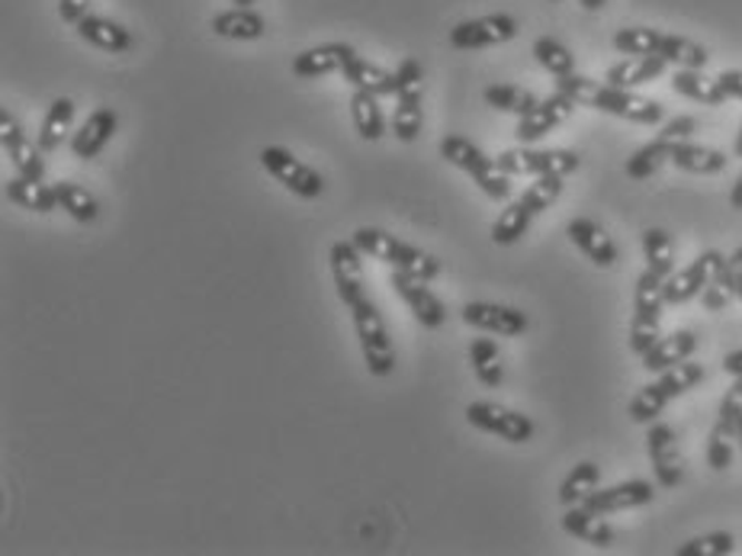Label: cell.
<instances>
[{"mask_svg": "<svg viewBox=\"0 0 742 556\" xmlns=\"http://www.w3.org/2000/svg\"><path fill=\"white\" fill-rule=\"evenodd\" d=\"M557 91H562L566 97H572L579 107H588V110H601V113H611L618 120H627V123L637 125H659L665 110L662 103H655L650 97L637 91H627V88H614L608 81H591L586 74H566V78H557Z\"/></svg>", "mask_w": 742, "mask_h": 556, "instance_id": "obj_1", "label": "cell"}, {"mask_svg": "<svg viewBox=\"0 0 742 556\" xmlns=\"http://www.w3.org/2000/svg\"><path fill=\"white\" fill-rule=\"evenodd\" d=\"M350 239H354V245L360 247L367 257L389 264L393 271H405V274H415V277L421 280L440 277V261H437L434 254L421 251V247L408 245V242L396 239V235H389V232H383V229L360 225Z\"/></svg>", "mask_w": 742, "mask_h": 556, "instance_id": "obj_2", "label": "cell"}, {"mask_svg": "<svg viewBox=\"0 0 742 556\" xmlns=\"http://www.w3.org/2000/svg\"><path fill=\"white\" fill-rule=\"evenodd\" d=\"M440 158L454 168L466 171L479 190L489 196V200H508L511 196V174H505L498 168V161L489 158L476 142H469L466 135H444L440 145H437Z\"/></svg>", "mask_w": 742, "mask_h": 556, "instance_id": "obj_3", "label": "cell"}, {"mask_svg": "<svg viewBox=\"0 0 742 556\" xmlns=\"http://www.w3.org/2000/svg\"><path fill=\"white\" fill-rule=\"evenodd\" d=\"M665 280L652 274L650 267L637 277V290H633V322H630V351L637 357H643L659 335L662 325V310H665Z\"/></svg>", "mask_w": 742, "mask_h": 556, "instance_id": "obj_4", "label": "cell"}, {"mask_svg": "<svg viewBox=\"0 0 742 556\" xmlns=\"http://www.w3.org/2000/svg\"><path fill=\"white\" fill-rule=\"evenodd\" d=\"M350 315H354V332H357V341H360V354H364L367 371L373 376H379V380L389 376V373L396 371V347H393L389 328L383 322V312L364 296L357 306H350Z\"/></svg>", "mask_w": 742, "mask_h": 556, "instance_id": "obj_5", "label": "cell"}, {"mask_svg": "<svg viewBox=\"0 0 742 556\" xmlns=\"http://www.w3.org/2000/svg\"><path fill=\"white\" fill-rule=\"evenodd\" d=\"M498 168L511 178H543V174H559V178H569L579 171L582 158L569 149H508L495 158Z\"/></svg>", "mask_w": 742, "mask_h": 556, "instance_id": "obj_6", "label": "cell"}, {"mask_svg": "<svg viewBox=\"0 0 742 556\" xmlns=\"http://www.w3.org/2000/svg\"><path fill=\"white\" fill-rule=\"evenodd\" d=\"M698 123L691 117H675L659 129V135L647 142L643 149H637L633 155L627 158V178L633 181H647L652 178L665 161H672V152L679 149L681 142H688L694 135Z\"/></svg>", "mask_w": 742, "mask_h": 556, "instance_id": "obj_7", "label": "cell"}, {"mask_svg": "<svg viewBox=\"0 0 742 556\" xmlns=\"http://www.w3.org/2000/svg\"><path fill=\"white\" fill-rule=\"evenodd\" d=\"M261 168L283 184L289 193H296V196H303V200H318L322 193H325V178L309 168L306 161H299V158L293 155L289 149H279V145H267V149H261Z\"/></svg>", "mask_w": 742, "mask_h": 556, "instance_id": "obj_8", "label": "cell"}, {"mask_svg": "<svg viewBox=\"0 0 742 556\" xmlns=\"http://www.w3.org/2000/svg\"><path fill=\"white\" fill-rule=\"evenodd\" d=\"M466 422L479 432L498 434L508 444H527L537 432V425L527 415L515 412V408H505L498 402H469L466 405Z\"/></svg>", "mask_w": 742, "mask_h": 556, "instance_id": "obj_9", "label": "cell"}, {"mask_svg": "<svg viewBox=\"0 0 742 556\" xmlns=\"http://www.w3.org/2000/svg\"><path fill=\"white\" fill-rule=\"evenodd\" d=\"M723 264H726V257L720 251H713V247L704 251V254H698L688 267H681L672 277H665V303L669 306H684V303L698 300L704 293V286L720 274Z\"/></svg>", "mask_w": 742, "mask_h": 556, "instance_id": "obj_10", "label": "cell"}, {"mask_svg": "<svg viewBox=\"0 0 742 556\" xmlns=\"http://www.w3.org/2000/svg\"><path fill=\"white\" fill-rule=\"evenodd\" d=\"M332 277H335V290L338 300L350 310L367 296V280H364V251L354 245V239H340L332 245Z\"/></svg>", "mask_w": 742, "mask_h": 556, "instance_id": "obj_11", "label": "cell"}, {"mask_svg": "<svg viewBox=\"0 0 742 556\" xmlns=\"http://www.w3.org/2000/svg\"><path fill=\"white\" fill-rule=\"evenodd\" d=\"M518 36V20L511 13H489L479 20H464L450 30V46L460 52L486 49V46H501Z\"/></svg>", "mask_w": 742, "mask_h": 556, "instance_id": "obj_12", "label": "cell"}, {"mask_svg": "<svg viewBox=\"0 0 742 556\" xmlns=\"http://www.w3.org/2000/svg\"><path fill=\"white\" fill-rule=\"evenodd\" d=\"M647 451H650L652 473L662 489H675L684 479V461H681L679 434L665 422H652L647 434Z\"/></svg>", "mask_w": 742, "mask_h": 556, "instance_id": "obj_13", "label": "cell"}, {"mask_svg": "<svg viewBox=\"0 0 742 556\" xmlns=\"http://www.w3.org/2000/svg\"><path fill=\"white\" fill-rule=\"evenodd\" d=\"M431 280L405 274V271H393L389 286L403 296V303L411 310V315L425 325V328H440L447 322V306L440 303V296L428 286Z\"/></svg>", "mask_w": 742, "mask_h": 556, "instance_id": "obj_14", "label": "cell"}, {"mask_svg": "<svg viewBox=\"0 0 742 556\" xmlns=\"http://www.w3.org/2000/svg\"><path fill=\"white\" fill-rule=\"evenodd\" d=\"M0 149H3V155L10 158L17 174L32 178V181L45 178V161H42L39 142L27 139V132L10 117V110H0Z\"/></svg>", "mask_w": 742, "mask_h": 556, "instance_id": "obj_15", "label": "cell"}, {"mask_svg": "<svg viewBox=\"0 0 742 556\" xmlns=\"http://www.w3.org/2000/svg\"><path fill=\"white\" fill-rule=\"evenodd\" d=\"M576 100L572 97H566L562 91L550 93L547 100H540L530 113H525L521 120H518V129H515V135H518V142L521 145H533V142H540L543 135H550L553 129L566 123L572 113H576Z\"/></svg>", "mask_w": 742, "mask_h": 556, "instance_id": "obj_16", "label": "cell"}, {"mask_svg": "<svg viewBox=\"0 0 742 556\" xmlns=\"http://www.w3.org/2000/svg\"><path fill=\"white\" fill-rule=\"evenodd\" d=\"M469 328L486 332V335H501V338H518L530 328V319L515 306H501V303H466L460 310Z\"/></svg>", "mask_w": 742, "mask_h": 556, "instance_id": "obj_17", "label": "cell"}, {"mask_svg": "<svg viewBox=\"0 0 742 556\" xmlns=\"http://www.w3.org/2000/svg\"><path fill=\"white\" fill-rule=\"evenodd\" d=\"M655 498V486L647 483V479H627V483H618V486H608V489H594L588 495L586 508L598 512V515H618V512H630V508H643Z\"/></svg>", "mask_w": 742, "mask_h": 556, "instance_id": "obj_18", "label": "cell"}, {"mask_svg": "<svg viewBox=\"0 0 742 556\" xmlns=\"http://www.w3.org/2000/svg\"><path fill=\"white\" fill-rule=\"evenodd\" d=\"M116 129H120V113L113 107H96L91 117L84 120V125L71 135V152L81 161H91V158H96L110 145Z\"/></svg>", "mask_w": 742, "mask_h": 556, "instance_id": "obj_19", "label": "cell"}, {"mask_svg": "<svg viewBox=\"0 0 742 556\" xmlns=\"http://www.w3.org/2000/svg\"><path fill=\"white\" fill-rule=\"evenodd\" d=\"M566 235H569V242L579 247L594 267H614L618 264V245H614V239L594 219L576 216L566 225Z\"/></svg>", "mask_w": 742, "mask_h": 556, "instance_id": "obj_20", "label": "cell"}, {"mask_svg": "<svg viewBox=\"0 0 742 556\" xmlns=\"http://www.w3.org/2000/svg\"><path fill=\"white\" fill-rule=\"evenodd\" d=\"M357 52L354 46L347 42H328V46H315V49H306L293 59V74L296 78H325V74H335V71H344V64L350 62Z\"/></svg>", "mask_w": 742, "mask_h": 556, "instance_id": "obj_21", "label": "cell"}, {"mask_svg": "<svg viewBox=\"0 0 742 556\" xmlns=\"http://www.w3.org/2000/svg\"><path fill=\"white\" fill-rule=\"evenodd\" d=\"M604 518L608 515H598V512H591L586 505H569L566 515H562V530L579 537V540H586L591 547H598V550H608V547H614L618 534Z\"/></svg>", "mask_w": 742, "mask_h": 556, "instance_id": "obj_22", "label": "cell"}, {"mask_svg": "<svg viewBox=\"0 0 742 556\" xmlns=\"http://www.w3.org/2000/svg\"><path fill=\"white\" fill-rule=\"evenodd\" d=\"M74 30H78V36H81L88 46L100 49V52L123 55V52H129V49L135 46V36L125 30V27H120V23L106 20V17H93V13H88L84 20L74 23Z\"/></svg>", "mask_w": 742, "mask_h": 556, "instance_id": "obj_23", "label": "cell"}, {"mask_svg": "<svg viewBox=\"0 0 742 556\" xmlns=\"http://www.w3.org/2000/svg\"><path fill=\"white\" fill-rule=\"evenodd\" d=\"M213 32L218 39H232V42H257L267 36V20L251 10V7H232L213 17Z\"/></svg>", "mask_w": 742, "mask_h": 556, "instance_id": "obj_24", "label": "cell"}, {"mask_svg": "<svg viewBox=\"0 0 742 556\" xmlns=\"http://www.w3.org/2000/svg\"><path fill=\"white\" fill-rule=\"evenodd\" d=\"M665 68H669V62L662 55H630L623 62L611 64L608 74H604V81L614 84V88L633 91V88H643V84H652L655 78H662Z\"/></svg>", "mask_w": 742, "mask_h": 556, "instance_id": "obj_25", "label": "cell"}, {"mask_svg": "<svg viewBox=\"0 0 742 556\" xmlns=\"http://www.w3.org/2000/svg\"><path fill=\"white\" fill-rule=\"evenodd\" d=\"M3 196H7L13 206L30 210V213H42V216L52 213V210H59L55 186L42 184V181H32V178H23V174L10 178V181L3 184Z\"/></svg>", "mask_w": 742, "mask_h": 556, "instance_id": "obj_26", "label": "cell"}, {"mask_svg": "<svg viewBox=\"0 0 742 556\" xmlns=\"http://www.w3.org/2000/svg\"><path fill=\"white\" fill-rule=\"evenodd\" d=\"M698 351V338H694V332H672V335H665V338H659L652 344L650 351L643 354V367L650 373H662L669 371V367H675L681 361H688L691 354Z\"/></svg>", "mask_w": 742, "mask_h": 556, "instance_id": "obj_27", "label": "cell"}, {"mask_svg": "<svg viewBox=\"0 0 742 556\" xmlns=\"http://www.w3.org/2000/svg\"><path fill=\"white\" fill-rule=\"evenodd\" d=\"M344 81L354 84V91H367L373 97H393L396 93V74L379 68V64L367 62L360 55H354L350 62L344 64Z\"/></svg>", "mask_w": 742, "mask_h": 556, "instance_id": "obj_28", "label": "cell"}, {"mask_svg": "<svg viewBox=\"0 0 742 556\" xmlns=\"http://www.w3.org/2000/svg\"><path fill=\"white\" fill-rule=\"evenodd\" d=\"M71 123H74V100L71 97H55L52 107H49V113H45V120L39 125V135H35L39 149L42 152L62 149V142L68 139V132H71Z\"/></svg>", "mask_w": 742, "mask_h": 556, "instance_id": "obj_29", "label": "cell"}, {"mask_svg": "<svg viewBox=\"0 0 742 556\" xmlns=\"http://www.w3.org/2000/svg\"><path fill=\"white\" fill-rule=\"evenodd\" d=\"M672 91L681 93V97H688V100H698V103H704V107H723L730 97L726 91L720 88V81L716 78H704L698 68H679L675 71V78H672Z\"/></svg>", "mask_w": 742, "mask_h": 556, "instance_id": "obj_30", "label": "cell"}, {"mask_svg": "<svg viewBox=\"0 0 742 556\" xmlns=\"http://www.w3.org/2000/svg\"><path fill=\"white\" fill-rule=\"evenodd\" d=\"M672 164L684 171V174H720L726 171L730 158L720 149H708V145H694V142H681L672 152Z\"/></svg>", "mask_w": 742, "mask_h": 556, "instance_id": "obj_31", "label": "cell"}, {"mask_svg": "<svg viewBox=\"0 0 742 556\" xmlns=\"http://www.w3.org/2000/svg\"><path fill=\"white\" fill-rule=\"evenodd\" d=\"M659 55L675 68H698V71L708 68V62H711V52L701 42H694L688 36H672V32H662Z\"/></svg>", "mask_w": 742, "mask_h": 556, "instance_id": "obj_32", "label": "cell"}, {"mask_svg": "<svg viewBox=\"0 0 742 556\" xmlns=\"http://www.w3.org/2000/svg\"><path fill=\"white\" fill-rule=\"evenodd\" d=\"M350 117H354V125H357L360 139L379 142L386 135V120H383V110H379V97H373L367 91H354V97H350Z\"/></svg>", "mask_w": 742, "mask_h": 556, "instance_id": "obj_33", "label": "cell"}, {"mask_svg": "<svg viewBox=\"0 0 742 556\" xmlns=\"http://www.w3.org/2000/svg\"><path fill=\"white\" fill-rule=\"evenodd\" d=\"M598 483H601V466L591 464V461H582V464H576L569 469V476L562 479V486H559V502L569 508V505H582L588 495L598 489Z\"/></svg>", "mask_w": 742, "mask_h": 556, "instance_id": "obj_34", "label": "cell"}, {"mask_svg": "<svg viewBox=\"0 0 742 556\" xmlns=\"http://www.w3.org/2000/svg\"><path fill=\"white\" fill-rule=\"evenodd\" d=\"M482 97H486V103H489L492 110H498V113H511V117H518V120L540 103L537 93L527 91V88H518V84H489V88L482 91Z\"/></svg>", "mask_w": 742, "mask_h": 556, "instance_id": "obj_35", "label": "cell"}, {"mask_svg": "<svg viewBox=\"0 0 742 556\" xmlns=\"http://www.w3.org/2000/svg\"><path fill=\"white\" fill-rule=\"evenodd\" d=\"M643 254H647V267L659 277H672L675 274V242L665 229H647L643 232Z\"/></svg>", "mask_w": 742, "mask_h": 556, "instance_id": "obj_36", "label": "cell"}, {"mask_svg": "<svg viewBox=\"0 0 742 556\" xmlns=\"http://www.w3.org/2000/svg\"><path fill=\"white\" fill-rule=\"evenodd\" d=\"M469 364H472V373L479 376L482 386H501L505 380V367H501V357H498V344L492 338H476L469 344Z\"/></svg>", "mask_w": 742, "mask_h": 556, "instance_id": "obj_37", "label": "cell"}, {"mask_svg": "<svg viewBox=\"0 0 742 556\" xmlns=\"http://www.w3.org/2000/svg\"><path fill=\"white\" fill-rule=\"evenodd\" d=\"M55 196H59V206H62L68 216L74 219V222H93V219L100 216V203H96V196H93L88 186L81 184H71V181H59L55 184Z\"/></svg>", "mask_w": 742, "mask_h": 556, "instance_id": "obj_38", "label": "cell"}, {"mask_svg": "<svg viewBox=\"0 0 742 556\" xmlns=\"http://www.w3.org/2000/svg\"><path fill=\"white\" fill-rule=\"evenodd\" d=\"M530 219H533V213L527 210L521 200L508 203V206L498 213V219H495L492 225L495 245H518V242L527 235V229H530Z\"/></svg>", "mask_w": 742, "mask_h": 556, "instance_id": "obj_39", "label": "cell"}, {"mask_svg": "<svg viewBox=\"0 0 742 556\" xmlns=\"http://www.w3.org/2000/svg\"><path fill=\"white\" fill-rule=\"evenodd\" d=\"M533 59L540 62L543 71H550L553 78H566V74L576 71V55L559 39H553V36H540L533 42Z\"/></svg>", "mask_w": 742, "mask_h": 556, "instance_id": "obj_40", "label": "cell"}, {"mask_svg": "<svg viewBox=\"0 0 742 556\" xmlns=\"http://www.w3.org/2000/svg\"><path fill=\"white\" fill-rule=\"evenodd\" d=\"M669 393L659 386V380L650 383V386H643L630 405H627V412H630V418L637 422V425H652V422H659V415L665 412V405H669Z\"/></svg>", "mask_w": 742, "mask_h": 556, "instance_id": "obj_41", "label": "cell"}, {"mask_svg": "<svg viewBox=\"0 0 742 556\" xmlns=\"http://www.w3.org/2000/svg\"><path fill=\"white\" fill-rule=\"evenodd\" d=\"M662 32L650 27H623L614 32V49L620 55H659Z\"/></svg>", "mask_w": 742, "mask_h": 556, "instance_id": "obj_42", "label": "cell"}, {"mask_svg": "<svg viewBox=\"0 0 742 556\" xmlns=\"http://www.w3.org/2000/svg\"><path fill=\"white\" fill-rule=\"evenodd\" d=\"M399 107L393 113V132L399 142H415L421 135V93L396 97Z\"/></svg>", "mask_w": 742, "mask_h": 556, "instance_id": "obj_43", "label": "cell"}, {"mask_svg": "<svg viewBox=\"0 0 742 556\" xmlns=\"http://www.w3.org/2000/svg\"><path fill=\"white\" fill-rule=\"evenodd\" d=\"M701 380H704V367L694 364L691 357L681 361V364H675V367H669V371L659 373V386L669 393V400H679L684 393H691Z\"/></svg>", "mask_w": 742, "mask_h": 556, "instance_id": "obj_44", "label": "cell"}, {"mask_svg": "<svg viewBox=\"0 0 742 556\" xmlns=\"http://www.w3.org/2000/svg\"><path fill=\"white\" fill-rule=\"evenodd\" d=\"M562 181H566V178H559V174H543V178H533V184L527 186L525 193H521V203H525L533 216L547 213V210H550V206H553V203L559 200V193H562Z\"/></svg>", "mask_w": 742, "mask_h": 556, "instance_id": "obj_45", "label": "cell"}, {"mask_svg": "<svg viewBox=\"0 0 742 556\" xmlns=\"http://www.w3.org/2000/svg\"><path fill=\"white\" fill-rule=\"evenodd\" d=\"M736 550V537L726 530H713L704 537H694L688 544H681L675 554L679 556H730Z\"/></svg>", "mask_w": 742, "mask_h": 556, "instance_id": "obj_46", "label": "cell"}, {"mask_svg": "<svg viewBox=\"0 0 742 556\" xmlns=\"http://www.w3.org/2000/svg\"><path fill=\"white\" fill-rule=\"evenodd\" d=\"M736 296V277L726 271V264L720 267V274L704 286V293H701V303H704V310L708 312H723L730 306V300Z\"/></svg>", "mask_w": 742, "mask_h": 556, "instance_id": "obj_47", "label": "cell"}, {"mask_svg": "<svg viewBox=\"0 0 742 556\" xmlns=\"http://www.w3.org/2000/svg\"><path fill=\"white\" fill-rule=\"evenodd\" d=\"M421 88H425V68L418 59H405L396 71V97L421 93Z\"/></svg>", "mask_w": 742, "mask_h": 556, "instance_id": "obj_48", "label": "cell"}, {"mask_svg": "<svg viewBox=\"0 0 742 556\" xmlns=\"http://www.w3.org/2000/svg\"><path fill=\"white\" fill-rule=\"evenodd\" d=\"M708 464H711L716 473L730 469V464H733V444H730V437H723L716 428H713L711 441H708Z\"/></svg>", "mask_w": 742, "mask_h": 556, "instance_id": "obj_49", "label": "cell"}, {"mask_svg": "<svg viewBox=\"0 0 742 556\" xmlns=\"http://www.w3.org/2000/svg\"><path fill=\"white\" fill-rule=\"evenodd\" d=\"M88 3L91 0H59V17H62L64 23H78V20H84L88 17Z\"/></svg>", "mask_w": 742, "mask_h": 556, "instance_id": "obj_50", "label": "cell"}, {"mask_svg": "<svg viewBox=\"0 0 742 556\" xmlns=\"http://www.w3.org/2000/svg\"><path fill=\"white\" fill-rule=\"evenodd\" d=\"M716 81H720V88L726 91V97H730V100H742V71H740V68H726V71H723V74H720Z\"/></svg>", "mask_w": 742, "mask_h": 556, "instance_id": "obj_51", "label": "cell"}, {"mask_svg": "<svg viewBox=\"0 0 742 556\" xmlns=\"http://www.w3.org/2000/svg\"><path fill=\"white\" fill-rule=\"evenodd\" d=\"M723 371L730 373V376H742V347L740 351H730L723 357Z\"/></svg>", "mask_w": 742, "mask_h": 556, "instance_id": "obj_52", "label": "cell"}, {"mask_svg": "<svg viewBox=\"0 0 742 556\" xmlns=\"http://www.w3.org/2000/svg\"><path fill=\"white\" fill-rule=\"evenodd\" d=\"M726 271H730L733 277H742V247H736V251L726 257Z\"/></svg>", "mask_w": 742, "mask_h": 556, "instance_id": "obj_53", "label": "cell"}, {"mask_svg": "<svg viewBox=\"0 0 742 556\" xmlns=\"http://www.w3.org/2000/svg\"><path fill=\"white\" fill-rule=\"evenodd\" d=\"M730 206L742 213V171L740 178H736V184H733V190H730Z\"/></svg>", "mask_w": 742, "mask_h": 556, "instance_id": "obj_54", "label": "cell"}, {"mask_svg": "<svg viewBox=\"0 0 742 556\" xmlns=\"http://www.w3.org/2000/svg\"><path fill=\"white\" fill-rule=\"evenodd\" d=\"M579 3H582V7H586L588 13H594V10H601V7H604V3H608V0H579Z\"/></svg>", "mask_w": 742, "mask_h": 556, "instance_id": "obj_55", "label": "cell"}, {"mask_svg": "<svg viewBox=\"0 0 742 556\" xmlns=\"http://www.w3.org/2000/svg\"><path fill=\"white\" fill-rule=\"evenodd\" d=\"M733 152H736V158H742V125H740V132H736V142H733Z\"/></svg>", "mask_w": 742, "mask_h": 556, "instance_id": "obj_56", "label": "cell"}, {"mask_svg": "<svg viewBox=\"0 0 742 556\" xmlns=\"http://www.w3.org/2000/svg\"><path fill=\"white\" fill-rule=\"evenodd\" d=\"M736 300H742V277H736Z\"/></svg>", "mask_w": 742, "mask_h": 556, "instance_id": "obj_57", "label": "cell"}, {"mask_svg": "<svg viewBox=\"0 0 742 556\" xmlns=\"http://www.w3.org/2000/svg\"><path fill=\"white\" fill-rule=\"evenodd\" d=\"M232 3H238V7H251L254 0H232Z\"/></svg>", "mask_w": 742, "mask_h": 556, "instance_id": "obj_58", "label": "cell"}, {"mask_svg": "<svg viewBox=\"0 0 742 556\" xmlns=\"http://www.w3.org/2000/svg\"><path fill=\"white\" fill-rule=\"evenodd\" d=\"M736 441H740V447H742V418H740V428H736Z\"/></svg>", "mask_w": 742, "mask_h": 556, "instance_id": "obj_59", "label": "cell"}, {"mask_svg": "<svg viewBox=\"0 0 742 556\" xmlns=\"http://www.w3.org/2000/svg\"><path fill=\"white\" fill-rule=\"evenodd\" d=\"M553 3H559V0H553Z\"/></svg>", "mask_w": 742, "mask_h": 556, "instance_id": "obj_60", "label": "cell"}]
</instances>
